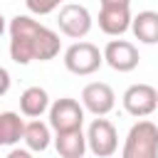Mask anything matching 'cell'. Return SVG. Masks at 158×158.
<instances>
[{
  "label": "cell",
  "instance_id": "obj_1",
  "mask_svg": "<svg viewBox=\"0 0 158 158\" xmlns=\"http://www.w3.org/2000/svg\"><path fill=\"white\" fill-rule=\"evenodd\" d=\"M7 32H10V59L15 64L49 62L62 49L59 35L37 22L32 15H15L7 25Z\"/></svg>",
  "mask_w": 158,
  "mask_h": 158
},
{
  "label": "cell",
  "instance_id": "obj_2",
  "mask_svg": "<svg viewBox=\"0 0 158 158\" xmlns=\"http://www.w3.org/2000/svg\"><path fill=\"white\" fill-rule=\"evenodd\" d=\"M121 158H158V126L148 118H138L126 133Z\"/></svg>",
  "mask_w": 158,
  "mask_h": 158
},
{
  "label": "cell",
  "instance_id": "obj_3",
  "mask_svg": "<svg viewBox=\"0 0 158 158\" xmlns=\"http://www.w3.org/2000/svg\"><path fill=\"white\" fill-rule=\"evenodd\" d=\"M101 64H104V52L86 40H77L64 49V67L77 77H89L99 72Z\"/></svg>",
  "mask_w": 158,
  "mask_h": 158
},
{
  "label": "cell",
  "instance_id": "obj_4",
  "mask_svg": "<svg viewBox=\"0 0 158 158\" xmlns=\"http://www.w3.org/2000/svg\"><path fill=\"white\" fill-rule=\"evenodd\" d=\"M91 25H94V17L84 5L64 2L57 12V27L69 40H84L91 32Z\"/></svg>",
  "mask_w": 158,
  "mask_h": 158
},
{
  "label": "cell",
  "instance_id": "obj_5",
  "mask_svg": "<svg viewBox=\"0 0 158 158\" xmlns=\"http://www.w3.org/2000/svg\"><path fill=\"white\" fill-rule=\"evenodd\" d=\"M86 146L96 158H111L118 151V131H116V126L109 118L96 116L86 128Z\"/></svg>",
  "mask_w": 158,
  "mask_h": 158
},
{
  "label": "cell",
  "instance_id": "obj_6",
  "mask_svg": "<svg viewBox=\"0 0 158 158\" xmlns=\"http://www.w3.org/2000/svg\"><path fill=\"white\" fill-rule=\"evenodd\" d=\"M49 126L54 133H62V131H74V128H81L84 123V106L72 99V96H62V99H54L52 106H49Z\"/></svg>",
  "mask_w": 158,
  "mask_h": 158
},
{
  "label": "cell",
  "instance_id": "obj_7",
  "mask_svg": "<svg viewBox=\"0 0 158 158\" xmlns=\"http://www.w3.org/2000/svg\"><path fill=\"white\" fill-rule=\"evenodd\" d=\"M121 101H123V109H126L128 116L146 118L158 109V89L151 86V84H143V81L141 84H131L123 91Z\"/></svg>",
  "mask_w": 158,
  "mask_h": 158
},
{
  "label": "cell",
  "instance_id": "obj_8",
  "mask_svg": "<svg viewBox=\"0 0 158 158\" xmlns=\"http://www.w3.org/2000/svg\"><path fill=\"white\" fill-rule=\"evenodd\" d=\"M138 59H141L138 47L133 42H128V40H111L104 47V62L114 72H121V74L133 72L138 67Z\"/></svg>",
  "mask_w": 158,
  "mask_h": 158
},
{
  "label": "cell",
  "instance_id": "obj_9",
  "mask_svg": "<svg viewBox=\"0 0 158 158\" xmlns=\"http://www.w3.org/2000/svg\"><path fill=\"white\" fill-rule=\"evenodd\" d=\"M81 106L94 116H106L116 106V94L106 81H91L81 89Z\"/></svg>",
  "mask_w": 158,
  "mask_h": 158
},
{
  "label": "cell",
  "instance_id": "obj_10",
  "mask_svg": "<svg viewBox=\"0 0 158 158\" xmlns=\"http://www.w3.org/2000/svg\"><path fill=\"white\" fill-rule=\"evenodd\" d=\"M131 20H133L131 7H114V5H101L99 17H96L99 30H101L104 35H109V37H121V35H126V32L131 30Z\"/></svg>",
  "mask_w": 158,
  "mask_h": 158
},
{
  "label": "cell",
  "instance_id": "obj_11",
  "mask_svg": "<svg viewBox=\"0 0 158 158\" xmlns=\"http://www.w3.org/2000/svg\"><path fill=\"white\" fill-rule=\"evenodd\" d=\"M54 148L62 158H84V153L89 151L86 146V133L81 128L74 131H62L54 133Z\"/></svg>",
  "mask_w": 158,
  "mask_h": 158
},
{
  "label": "cell",
  "instance_id": "obj_12",
  "mask_svg": "<svg viewBox=\"0 0 158 158\" xmlns=\"http://www.w3.org/2000/svg\"><path fill=\"white\" fill-rule=\"evenodd\" d=\"M49 106H52L49 94L42 86H27L20 94V111L27 118H40L44 111H49Z\"/></svg>",
  "mask_w": 158,
  "mask_h": 158
},
{
  "label": "cell",
  "instance_id": "obj_13",
  "mask_svg": "<svg viewBox=\"0 0 158 158\" xmlns=\"http://www.w3.org/2000/svg\"><path fill=\"white\" fill-rule=\"evenodd\" d=\"M22 141H25V148H30L32 153H42L49 148V143L54 141L52 138V126L40 121V118H32L25 123V133H22Z\"/></svg>",
  "mask_w": 158,
  "mask_h": 158
},
{
  "label": "cell",
  "instance_id": "obj_14",
  "mask_svg": "<svg viewBox=\"0 0 158 158\" xmlns=\"http://www.w3.org/2000/svg\"><path fill=\"white\" fill-rule=\"evenodd\" d=\"M131 32L143 44H158V12L156 10H141L131 20Z\"/></svg>",
  "mask_w": 158,
  "mask_h": 158
},
{
  "label": "cell",
  "instance_id": "obj_15",
  "mask_svg": "<svg viewBox=\"0 0 158 158\" xmlns=\"http://www.w3.org/2000/svg\"><path fill=\"white\" fill-rule=\"evenodd\" d=\"M25 121L17 111H2L0 114V146H15L22 141Z\"/></svg>",
  "mask_w": 158,
  "mask_h": 158
},
{
  "label": "cell",
  "instance_id": "obj_16",
  "mask_svg": "<svg viewBox=\"0 0 158 158\" xmlns=\"http://www.w3.org/2000/svg\"><path fill=\"white\" fill-rule=\"evenodd\" d=\"M62 5H64V0H25L27 12H30V15H37V17L49 15V12L59 10Z\"/></svg>",
  "mask_w": 158,
  "mask_h": 158
},
{
  "label": "cell",
  "instance_id": "obj_17",
  "mask_svg": "<svg viewBox=\"0 0 158 158\" xmlns=\"http://www.w3.org/2000/svg\"><path fill=\"white\" fill-rule=\"evenodd\" d=\"M10 84H12V79H10V72H7L5 67H0V96H5V94L10 91Z\"/></svg>",
  "mask_w": 158,
  "mask_h": 158
},
{
  "label": "cell",
  "instance_id": "obj_18",
  "mask_svg": "<svg viewBox=\"0 0 158 158\" xmlns=\"http://www.w3.org/2000/svg\"><path fill=\"white\" fill-rule=\"evenodd\" d=\"M5 158H32V151H30V148H17V146H15Z\"/></svg>",
  "mask_w": 158,
  "mask_h": 158
},
{
  "label": "cell",
  "instance_id": "obj_19",
  "mask_svg": "<svg viewBox=\"0 0 158 158\" xmlns=\"http://www.w3.org/2000/svg\"><path fill=\"white\" fill-rule=\"evenodd\" d=\"M101 5H114V7H131V0H101Z\"/></svg>",
  "mask_w": 158,
  "mask_h": 158
},
{
  "label": "cell",
  "instance_id": "obj_20",
  "mask_svg": "<svg viewBox=\"0 0 158 158\" xmlns=\"http://www.w3.org/2000/svg\"><path fill=\"white\" fill-rule=\"evenodd\" d=\"M5 27H7V25H5V17H2V12H0V37H2V32H5Z\"/></svg>",
  "mask_w": 158,
  "mask_h": 158
}]
</instances>
